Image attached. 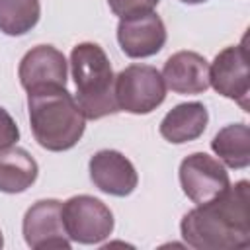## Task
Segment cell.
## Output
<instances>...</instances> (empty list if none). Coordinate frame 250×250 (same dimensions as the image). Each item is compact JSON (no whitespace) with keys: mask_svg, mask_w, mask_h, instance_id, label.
Here are the masks:
<instances>
[{"mask_svg":"<svg viewBox=\"0 0 250 250\" xmlns=\"http://www.w3.org/2000/svg\"><path fill=\"white\" fill-rule=\"evenodd\" d=\"M250 184L229 186L221 195L188 211L182 238L195 250H240L250 246Z\"/></svg>","mask_w":250,"mask_h":250,"instance_id":"1","label":"cell"},{"mask_svg":"<svg viewBox=\"0 0 250 250\" xmlns=\"http://www.w3.org/2000/svg\"><path fill=\"white\" fill-rule=\"evenodd\" d=\"M27 113L37 145L51 152L72 148L86 129V117L66 88L27 92Z\"/></svg>","mask_w":250,"mask_h":250,"instance_id":"2","label":"cell"},{"mask_svg":"<svg viewBox=\"0 0 250 250\" xmlns=\"http://www.w3.org/2000/svg\"><path fill=\"white\" fill-rule=\"evenodd\" d=\"M70 68L76 84V104L86 119H102L119 111L113 92L115 74L109 57L98 43H78L70 51Z\"/></svg>","mask_w":250,"mask_h":250,"instance_id":"3","label":"cell"},{"mask_svg":"<svg viewBox=\"0 0 250 250\" xmlns=\"http://www.w3.org/2000/svg\"><path fill=\"white\" fill-rule=\"evenodd\" d=\"M113 92L119 111L146 115L166 100L162 74L150 64H129L115 74Z\"/></svg>","mask_w":250,"mask_h":250,"instance_id":"4","label":"cell"},{"mask_svg":"<svg viewBox=\"0 0 250 250\" xmlns=\"http://www.w3.org/2000/svg\"><path fill=\"white\" fill-rule=\"evenodd\" d=\"M62 225L70 242L100 244L113 232L111 209L94 195H74L62 203Z\"/></svg>","mask_w":250,"mask_h":250,"instance_id":"5","label":"cell"},{"mask_svg":"<svg viewBox=\"0 0 250 250\" xmlns=\"http://www.w3.org/2000/svg\"><path fill=\"white\" fill-rule=\"evenodd\" d=\"M180 186L195 205L221 195L229 186V172L219 158L205 152H191L180 162Z\"/></svg>","mask_w":250,"mask_h":250,"instance_id":"6","label":"cell"},{"mask_svg":"<svg viewBox=\"0 0 250 250\" xmlns=\"http://www.w3.org/2000/svg\"><path fill=\"white\" fill-rule=\"evenodd\" d=\"M209 86L217 94L234 100L244 111H248L250 96V68L248 49L242 43L225 47L209 64Z\"/></svg>","mask_w":250,"mask_h":250,"instance_id":"7","label":"cell"},{"mask_svg":"<svg viewBox=\"0 0 250 250\" xmlns=\"http://www.w3.org/2000/svg\"><path fill=\"white\" fill-rule=\"evenodd\" d=\"M21 232L25 244L33 250L70 248V238L62 225V201L39 199L23 215Z\"/></svg>","mask_w":250,"mask_h":250,"instance_id":"8","label":"cell"},{"mask_svg":"<svg viewBox=\"0 0 250 250\" xmlns=\"http://www.w3.org/2000/svg\"><path fill=\"white\" fill-rule=\"evenodd\" d=\"M68 62L53 45H37L29 49L18 66V76L25 92L43 88H66Z\"/></svg>","mask_w":250,"mask_h":250,"instance_id":"9","label":"cell"},{"mask_svg":"<svg viewBox=\"0 0 250 250\" xmlns=\"http://www.w3.org/2000/svg\"><path fill=\"white\" fill-rule=\"evenodd\" d=\"M117 43L131 59L152 57L166 43V25L156 12L123 18L117 23Z\"/></svg>","mask_w":250,"mask_h":250,"instance_id":"10","label":"cell"},{"mask_svg":"<svg viewBox=\"0 0 250 250\" xmlns=\"http://www.w3.org/2000/svg\"><path fill=\"white\" fill-rule=\"evenodd\" d=\"M88 168L92 184L107 195L125 197L133 193L139 184V176L133 162L113 148H104L92 154Z\"/></svg>","mask_w":250,"mask_h":250,"instance_id":"11","label":"cell"},{"mask_svg":"<svg viewBox=\"0 0 250 250\" xmlns=\"http://www.w3.org/2000/svg\"><path fill=\"white\" fill-rule=\"evenodd\" d=\"M162 78L176 94H201L209 88V62L195 51H178L164 62Z\"/></svg>","mask_w":250,"mask_h":250,"instance_id":"12","label":"cell"},{"mask_svg":"<svg viewBox=\"0 0 250 250\" xmlns=\"http://www.w3.org/2000/svg\"><path fill=\"white\" fill-rule=\"evenodd\" d=\"M209 123L207 107L201 102H186L174 105L160 121V135L172 145H184L203 135Z\"/></svg>","mask_w":250,"mask_h":250,"instance_id":"13","label":"cell"},{"mask_svg":"<svg viewBox=\"0 0 250 250\" xmlns=\"http://www.w3.org/2000/svg\"><path fill=\"white\" fill-rule=\"evenodd\" d=\"M39 166L35 158L20 146L0 150V191L21 193L37 180Z\"/></svg>","mask_w":250,"mask_h":250,"instance_id":"14","label":"cell"},{"mask_svg":"<svg viewBox=\"0 0 250 250\" xmlns=\"http://www.w3.org/2000/svg\"><path fill=\"white\" fill-rule=\"evenodd\" d=\"M213 152L223 164L234 170L248 168L250 164V129L246 123L225 125L211 141Z\"/></svg>","mask_w":250,"mask_h":250,"instance_id":"15","label":"cell"},{"mask_svg":"<svg viewBox=\"0 0 250 250\" xmlns=\"http://www.w3.org/2000/svg\"><path fill=\"white\" fill-rule=\"evenodd\" d=\"M41 18L39 0H0V31L20 37L31 31Z\"/></svg>","mask_w":250,"mask_h":250,"instance_id":"16","label":"cell"},{"mask_svg":"<svg viewBox=\"0 0 250 250\" xmlns=\"http://www.w3.org/2000/svg\"><path fill=\"white\" fill-rule=\"evenodd\" d=\"M158 2L160 0H107L111 12L119 20L141 16V14H146V12H154Z\"/></svg>","mask_w":250,"mask_h":250,"instance_id":"17","label":"cell"},{"mask_svg":"<svg viewBox=\"0 0 250 250\" xmlns=\"http://www.w3.org/2000/svg\"><path fill=\"white\" fill-rule=\"evenodd\" d=\"M20 141V129L14 117L0 105V150L14 146Z\"/></svg>","mask_w":250,"mask_h":250,"instance_id":"18","label":"cell"},{"mask_svg":"<svg viewBox=\"0 0 250 250\" xmlns=\"http://www.w3.org/2000/svg\"><path fill=\"white\" fill-rule=\"evenodd\" d=\"M184 4H201V2H207V0H180Z\"/></svg>","mask_w":250,"mask_h":250,"instance_id":"19","label":"cell"},{"mask_svg":"<svg viewBox=\"0 0 250 250\" xmlns=\"http://www.w3.org/2000/svg\"><path fill=\"white\" fill-rule=\"evenodd\" d=\"M4 246V238H2V230H0V248Z\"/></svg>","mask_w":250,"mask_h":250,"instance_id":"20","label":"cell"}]
</instances>
